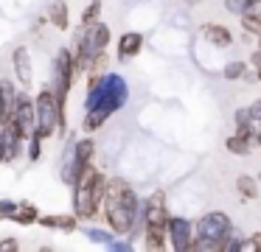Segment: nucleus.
Returning a JSON list of instances; mask_svg holds the SVG:
<instances>
[{
    "mask_svg": "<svg viewBox=\"0 0 261 252\" xmlns=\"http://www.w3.org/2000/svg\"><path fill=\"white\" fill-rule=\"evenodd\" d=\"M107 174L98 168H87L79 179L73 182V213L82 218H96L104 205V190H107Z\"/></svg>",
    "mask_w": 261,
    "mask_h": 252,
    "instance_id": "3",
    "label": "nucleus"
},
{
    "mask_svg": "<svg viewBox=\"0 0 261 252\" xmlns=\"http://www.w3.org/2000/svg\"><path fill=\"white\" fill-rule=\"evenodd\" d=\"M258 182H261V174H258Z\"/></svg>",
    "mask_w": 261,
    "mask_h": 252,
    "instance_id": "36",
    "label": "nucleus"
},
{
    "mask_svg": "<svg viewBox=\"0 0 261 252\" xmlns=\"http://www.w3.org/2000/svg\"><path fill=\"white\" fill-rule=\"evenodd\" d=\"M34 112H37L34 134H40L42 140H51L54 134L68 132V115H65L62 106H59L57 93L51 90V84H45V87L34 95Z\"/></svg>",
    "mask_w": 261,
    "mask_h": 252,
    "instance_id": "5",
    "label": "nucleus"
},
{
    "mask_svg": "<svg viewBox=\"0 0 261 252\" xmlns=\"http://www.w3.org/2000/svg\"><path fill=\"white\" fill-rule=\"evenodd\" d=\"M37 218H40V210H37V205H31V202H20L17 205V210H14V216H12V221L14 224H37Z\"/></svg>",
    "mask_w": 261,
    "mask_h": 252,
    "instance_id": "20",
    "label": "nucleus"
},
{
    "mask_svg": "<svg viewBox=\"0 0 261 252\" xmlns=\"http://www.w3.org/2000/svg\"><path fill=\"white\" fill-rule=\"evenodd\" d=\"M85 235L93 241V244H101V246H107L110 241L115 238V233H113L110 227H87V230H85Z\"/></svg>",
    "mask_w": 261,
    "mask_h": 252,
    "instance_id": "23",
    "label": "nucleus"
},
{
    "mask_svg": "<svg viewBox=\"0 0 261 252\" xmlns=\"http://www.w3.org/2000/svg\"><path fill=\"white\" fill-rule=\"evenodd\" d=\"M143 210L146 202L138 196V190L124 177H110L104 190V221L115 235H129L132 241L143 233Z\"/></svg>",
    "mask_w": 261,
    "mask_h": 252,
    "instance_id": "1",
    "label": "nucleus"
},
{
    "mask_svg": "<svg viewBox=\"0 0 261 252\" xmlns=\"http://www.w3.org/2000/svg\"><path fill=\"white\" fill-rule=\"evenodd\" d=\"M42 143H45V140L40 137V134H29V137H25V157H29L31 162H37L40 160V154H42Z\"/></svg>",
    "mask_w": 261,
    "mask_h": 252,
    "instance_id": "24",
    "label": "nucleus"
},
{
    "mask_svg": "<svg viewBox=\"0 0 261 252\" xmlns=\"http://www.w3.org/2000/svg\"><path fill=\"white\" fill-rule=\"evenodd\" d=\"M230 224L233 221L225 210H205L202 216L194 221V230H197L199 238H211L222 246V238H225V233L230 230Z\"/></svg>",
    "mask_w": 261,
    "mask_h": 252,
    "instance_id": "10",
    "label": "nucleus"
},
{
    "mask_svg": "<svg viewBox=\"0 0 261 252\" xmlns=\"http://www.w3.org/2000/svg\"><path fill=\"white\" fill-rule=\"evenodd\" d=\"M197 39L199 45H208L211 50H227L233 42H236V37H233V31L227 25H222V22H205V25H199L197 31Z\"/></svg>",
    "mask_w": 261,
    "mask_h": 252,
    "instance_id": "11",
    "label": "nucleus"
},
{
    "mask_svg": "<svg viewBox=\"0 0 261 252\" xmlns=\"http://www.w3.org/2000/svg\"><path fill=\"white\" fill-rule=\"evenodd\" d=\"M258 252H261V238H258Z\"/></svg>",
    "mask_w": 261,
    "mask_h": 252,
    "instance_id": "35",
    "label": "nucleus"
},
{
    "mask_svg": "<svg viewBox=\"0 0 261 252\" xmlns=\"http://www.w3.org/2000/svg\"><path fill=\"white\" fill-rule=\"evenodd\" d=\"M17 205H20V202H12V199H3V202H0V221H12Z\"/></svg>",
    "mask_w": 261,
    "mask_h": 252,
    "instance_id": "29",
    "label": "nucleus"
},
{
    "mask_svg": "<svg viewBox=\"0 0 261 252\" xmlns=\"http://www.w3.org/2000/svg\"><path fill=\"white\" fill-rule=\"evenodd\" d=\"M76 73H82V70H79V65H76L73 50L59 48L57 56H54V62H51V90L57 93V101H59L65 115H68V95H70V90H73Z\"/></svg>",
    "mask_w": 261,
    "mask_h": 252,
    "instance_id": "7",
    "label": "nucleus"
},
{
    "mask_svg": "<svg viewBox=\"0 0 261 252\" xmlns=\"http://www.w3.org/2000/svg\"><path fill=\"white\" fill-rule=\"evenodd\" d=\"M101 6H104V0H90V3H87V9H85V14H82V25L96 22L98 17H101Z\"/></svg>",
    "mask_w": 261,
    "mask_h": 252,
    "instance_id": "25",
    "label": "nucleus"
},
{
    "mask_svg": "<svg viewBox=\"0 0 261 252\" xmlns=\"http://www.w3.org/2000/svg\"><path fill=\"white\" fill-rule=\"evenodd\" d=\"M244 230L242 227H236V224H230V230L225 233V238H222V246H219V252H239V244H242V238H244Z\"/></svg>",
    "mask_w": 261,
    "mask_h": 252,
    "instance_id": "21",
    "label": "nucleus"
},
{
    "mask_svg": "<svg viewBox=\"0 0 261 252\" xmlns=\"http://www.w3.org/2000/svg\"><path fill=\"white\" fill-rule=\"evenodd\" d=\"M247 70H250V65H247V59H227L225 65H222V78L225 81H244V76H247Z\"/></svg>",
    "mask_w": 261,
    "mask_h": 252,
    "instance_id": "19",
    "label": "nucleus"
},
{
    "mask_svg": "<svg viewBox=\"0 0 261 252\" xmlns=\"http://www.w3.org/2000/svg\"><path fill=\"white\" fill-rule=\"evenodd\" d=\"M37 224H42V227H48V230L73 233V230L79 227V216H76V213H57V216H42V213H40Z\"/></svg>",
    "mask_w": 261,
    "mask_h": 252,
    "instance_id": "15",
    "label": "nucleus"
},
{
    "mask_svg": "<svg viewBox=\"0 0 261 252\" xmlns=\"http://www.w3.org/2000/svg\"><path fill=\"white\" fill-rule=\"evenodd\" d=\"M258 149H261V129H258Z\"/></svg>",
    "mask_w": 261,
    "mask_h": 252,
    "instance_id": "34",
    "label": "nucleus"
},
{
    "mask_svg": "<svg viewBox=\"0 0 261 252\" xmlns=\"http://www.w3.org/2000/svg\"><path fill=\"white\" fill-rule=\"evenodd\" d=\"M255 81H258V84H261V65H258V67H255Z\"/></svg>",
    "mask_w": 261,
    "mask_h": 252,
    "instance_id": "32",
    "label": "nucleus"
},
{
    "mask_svg": "<svg viewBox=\"0 0 261 252\" xmlns=\"http://www.w3.org/2000/svg\"><path fill=\"white\" fill-rule=\"evenodd\" d=\"M236 190H239L242 199H258V196H261L258 177H253V174H239V177H236Z\"/></svg>",
    "mask_w": 261,
    "mask_h": 252,
    "instance_id": "18",
    "label": "nucleus"
},
{
    "mask_svg": "<svg viewBox=\"0 0 261 252\" xmlns=\"http://www.w3.org/2000/svg\"><path fill=\"white\" fill-rule=\"evenodd\" d=\"M258 238H261V233L244 235L242 244H239V252H258Z\"/></svg>",
    "mask_w": 261,
    "mask_h": 252,
    "instance_id": "28",
    "label": "nucleus"
},
{
    "mask_svg": "<svg viewBox=\"0 0 261 252\" xmlns=\"http://www.w3.org/2000/svg\"><path fill=\"white\" fill-rule=\"evenodd\" d=\"M222 6H225V11L230 17H242L244 11H247L250 0H222Z\"/></svg>",
    "mask_w": 261,
    "mask_h": 252,
    "instance_id": "26",
    "label": "nucleus"
},
{
    "mask_svg": "<svg viewBox=\"0 0 261 252\" xmlns=\"http://www.w3.org/2000/svg\"><path fill=\"white\" fill-rule=\"evenodd\" d=\"M194 221L188 216H171L169 213V221H166V241H169V249L174 252H191L194 244Z\"/></svg>",
    "mask_w": 261,
    "mask_h": 252,
    "instance_id": "8",
    "label": "nucleus"
},
{
    "mask_svg": "<svg viewBox=\"0 0 261 252\" xmlns=\"http://www.w3.org/2000/svg\"><path fill=\"white\" fill-rule=\"evenodd\" d=\"M20 249V241L17 238H3L0 241V252H17Z\"/></svg>",
    "mask_w": 261,
    "mask_h": 252,
    "instance_id": "30",
    "label": "nucleus"
},
{
    "mask_svg": "<svg viewBox=\"0 0 261 252\" xmlns=\"http://www.w3.org/2000/svg\"><path fill=\"white\" fill-rule=\"evenodd\" d=\"M48 22H51L54 28H59V31H68L70 28V11H68V3H65V0H54V3L48 6Z\"/></svg>",
    "mask_w": 261,
    "mask_h": 252,
    "instance_id": "17",
    "label": "nucleus"
},
{
    "mask_svg": "<svg viewBox=\"0 0 261 252\" xmlns=\"http://www.w3.org/2000/svg\"><path fill=\"white\" fill-rule=\"evenodd\" d=\"M225 149H227V154L247 157L250 151H253V146H250V140H247V137H242V134H236V132H233L230 137L225 140Z\"/></svg>",
    "mask_w": 261,
    "mask_h": 252,
    "instance_id": "22",
    "label": "nucleus"
},
{
    "mask_svg": "<svg viewBox=\"0 0 261 252\" xmlns=\"http://www.w3.org/2000/svg\"><path fill=\"white\" fill-rule=\"evenodd\" d=\"M93 157H96V140L93 137L73 140V182L93 165ZM73 182H70V188H73Z\"/></svg>",
    "mask_w": 261,
    "mask_h": 252,
    "instance_id": "12",
    "label": "nucleus"
},
{
    "mask_svg": "<svg viewBox=\"0 0 261 252\" xmlns=\"http://www.w3.org/2000/svg\"><path fill=\"white\" fill-rule=\"evenodd\" d=\"M12 65H14V78L23 90H29L34 84V67H31V53L25 45H17L12 53Z\"/></svg>",
    "mask_w": 261,
    "mask_h": 252,
    "instance_id": "13",
    "label": "nucleus"
},
{
    "mask_svg": "<svg viewBox=\"0 0 261 252\" xmlns=\"http://www.w3.org/2000/svg\"><path fill=\"white\" fill-rule=\"evenodd\" d=\"M141 50H143V34L141 31H124L118 37V42H115V56H118L121 62L135 59Z\"/></svg>",
    "mask_w": 261,
    "mask_h": 252,
    "instance_id": "14",
    "label": "nucleus"
},
{
    "mask_svg": "<svg viewBox=\"0 0 261 252\" xmlns=\"http://www.w3.org/2000/svg\"><path fill=\"white\" fill-rule=\"evenodd\" d=\"M14 129L20 132V137H29V134H34V126H37V112H34V98L29 95V90H23V93H17V101H14V109L12 115H9V121Z\"/></svg>",
    "mask_w": 261,
    "mask_h": 252,
    "instance_id": "9",
    "label": "nucleus"
},
{
    "mask_svg": "<svg viewBox=\"0 0 261 252\" xmlns=\"http://www.w3.org/2000/svg\"><path fill=\"white\" fill-rule=\"evenodd\" d=\"M146 210H143V246L152 252L169 249L166 241V221H169V196L166 190H152L146 196Z\"/></svg>",
    "mask_w": 261,
    "mask_h": 252,
    "instance_id": "4",
    "label": "nucleus"
},
{
    "mask_svg": "<svg viewBox=\"0 0 261 252\" xmlns=\"http://www.w3.org/2000/svg\"><path fill=\"white\" fill-rule=\"evenodd\" d=\"M191 252H219V244L211 241V238H199V235H194Z\"/></svg>",
    "mask_w": 261,
    "mask_h": 252,
    "instance_id": "27",
    "label": "nucleus"
},
{
    "mask_svg": "<svg viewBox=\"0 0 261 252\" xmlns=\"http://www.w3.org/2000/svg\"><path fill=\"white\" fill-rule=\"evenodd\" d=\"M17 93L20 90L14 87L12 78H0V123L9 121V115L14 109V101H17Z\"/></svg>",
    "mask_w": 261,
    "mask_h": 252,
    "instance_id": "16",
    "label": "nucleus"
},
{
    "mask_svg": "<svg viewBox=\"0 0 261 252\" xmlns=\"http://www.w3.org/2000/svg\"><path fill=\"white\" fill-rule=\"evenodd\" d=\"M0 162H3V123H0Z\"/></svg>",
    "mask_w": 261,
    "mask_h": 252,
    "instance_id": "31",
    "label": "nucleus"
},
{
    "mask_svg": "<svg viewBox=\"0 0 261 252\" xmlns=\"http://www.w3.org/2000/svg\"><path fill=\"white\" fill-rule=\"evenodd\" d=\"M110 39H113V34H110V25L101 20L96 22H87V25H79V34H76L73 39V56H76V65H79V70L87 73V67L93 65V59L101 53H107V45Z\"/></svg>",
    "mask_w": 261,
    "mask_h": 252,
    "instance_id": "6",
    "label": "nucleus"
},
{
    "mask_svg": "<svg viewBox=\"0 0 261 252\" xmlns=\"http://www.w3.org/2000/svg\"><path fill=\"white\" fill-rule=\"evenodd\" d=\"M186 3H188V6H199L202 0H186Z\"/></svg>",
    "mask_w": 261,
    "mask_h": 252,
    "instance_id": "33",
    "label": "nucleus"
},
{
    "mask_svg": "<svg viewBox=\"0 0 261 252\" xmlns=\"http://www.w3.org/2000/svg\"><path fill=\"white\" fill-rule=\"evenodd\" d=\"M129 101V84L121 73H87L85 109H107L110 115L121 112Z\"/></svg>",
    "mask_w": 261,
    "mask_h": 252,
    "instance_id": "2",
    "label": "nucleus"
}]
</instances>
